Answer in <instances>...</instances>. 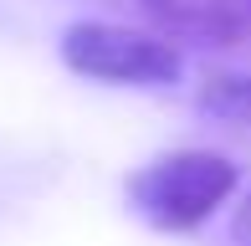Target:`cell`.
Segmentation results:
<instances>
[{"label": "cell", "instance_id": "cell-1", "mask_svg": "<svg viewBox=\"0 0 251 246\" xmlns=\"http://www.w3.org/2000/svg\"><path fill=\"white\" fill-rule=\"evenodd\" d=\"M236 190V164L210 149L159 154L128 180V200L149 226L159 231H195Z\"/></svg>", "mask_w": 251, "mask_h": 246}, {"label": "cell", "instance_id": "cell-2", "mask_svg": "<svg viewBox=\"0 0 251 246\" xmlns=\"http://www.w3.org/2000/svg\"><path fill=\"white\" fill-rule=\"evenodd\" d=\"M62 62L77 77L113 87H164L179 77V47L159 31H133L118 21H77L62 31Z\"/></svg>", "mask_w": 251, "mask_h": 246}, {"label": "cell", "instance_id": "cell-3", "mask_svg": "<svg viewBox=\"0 0 251 246\" xmlns=\"http://www.w3.org/2000/svg\"><path fill=\"white\" fill-rule=\"evenodd\" d=\"M139 16H149L159 36L185 41H241L251 36V0H128Z\"/></svg>", "mask_w": 251, "mask_h": 246}, {"label": "cell", "instance_id": "cell-4", "mask_svg": "<svg viewBox=\"0 0 251 246\" xmlns=\"http://www.w3.org/2000/svg\"><path fill=\"white\" fill-rule=\"evenodd\" d=\"M200 108L226 123H251V72H215L200 82Z\"/></svg>", "mask_w": 251, "mask_h": 246}, {"label": "cell", "instance_id": "cell-5", "mask_svg": "<svg viewBox=\"0 0 251 246\" xmlns=\"http://www.w3.org/2000/svg\"><path fill=\"white\" fill-rule=\"evenodd\" d=\"M231 241L236 246H251V195L236 205V216H231Z\"/></svg>", "mask_w": 251, "mask_h": 246}]
</instances>
